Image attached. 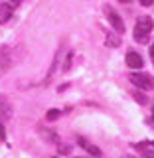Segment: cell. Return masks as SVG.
<instances>
[{
  "label": "cell",
  "instance_id": "6da1fadb",
  "mask_svg": "<svg viewBox=\"0 0 154 158\" xmlns=\"http://www.w3.org/2000/svg\"><path fill=\"white\" fill-rule=\"evenodd\" d=\"M152 18L150 16H140L136 20V24H135V32H132V36H135L136 42H140V44H144L148 42V38H150V32H152Z\"/></svg>",
  "mask_w": 154,
  "mask_h": 158
},
{
  "label": "cell",
  "instance_id": "7a4b0ae2",
  "mask_svg": "<svg viewBox=\"0 0 154 158\" xmlns=\"http://www.w3.org/2000/svg\"><path fill=\"white\" fill-rule=\"evenodd\" d=\"M128 79H131L132 85L140 87L142 91H150V89H154V77L148 75V73H138V71H132L131 75H128Z\"/></svg>",
  "mask_w": 154,
  "mask_h": 158
},
{
  "label": "cell",
  "instance_id": "3957f363",
  "mask_svg": "<svg viewBox=\"0 0 154 158\" xmlns=\"http://www.w3.org/2000/svg\"><path fill=\"white\" fill-rule=\"evenodd\" d=\"M105 14H107V20H109V24H111V28L115 30L117 34L125 32V22H123V18L119 16L115 10H111L109 6H105Z\"/></svg>",
  "mask_w": 154,
  "mask_h": 158
},
{
  "label": "cell",
  "instance_id": "277c9868",
  "mask_svg": "<svg viewBox=\"0 0 154 158\" xmlns=\"http://www.w3.org/2000/svg\"><path fill=\"white\" fill-rule=\"evenodd\" d=\"M125 63H127V67H131V69H140L142 65H144V59H142L140 53L128 52L127 57H125Z\"/></svg>",
  "mask_w": 154,
  "mask_h": 158
},
{
  "label": "cell",
  "instance_id": "5b68a950",
  "mask_svg": "<svg viewBox=\"0 0 154 158\" xmlns=\"http://www.w3.org/2000/svg\"><path fill=\"white\" fill-rule=\"evenodd\" d=\"M12 117V107H10L8 99L4 95H0V123L8 121V118Z\"/></svg>",
  "mask_w": 154,
  "mask_h": 158
},
{
  "label": "cell",
  "instance_id": "8992f818",
  "mask_svg": "<svg viewBox=\"0 0 154 158\" xmlns=\"http://www.w3.org/2000/svg\"><path fill=\"white\" fill-rule=\"evenodd\" d=\"M12 6H10V4L8 2H4V4H0V22H8V20L10 18H12Z\"/></svg>",
  "mask_w": 154,
  "mask_h": 158
},
{
  "label": "cell",
  "instance_id": "52a82bcc",
  "mask_svg": "<svg viewBox=\"0 0 154 158\" xmlns=\"http://www.w3.org/2000/svg\"><path fill=\"white\" fill-rule=\"evenodd\" d=\"M79 144H81L85 150L89 152V154H93V156H101V150H99L97 146H93V144H89V142L85 140V138H79Z\"/></svg>",
  "mask_w": 154,
  "mask_h": 158
},
{
  "label": "cell",
  "instance_id": "ba28073f",
  "mask_svg": "<svg viewBox=\"0 0 154 158\" xmlns=\"http://www.w3.org/2000/svg\"><path fill=\"white\" fill-rule=\"evenodd\" d=\"M40 135H42L44 138H46V140H48V138H49V140H52V142H59V138H57V135H53V132L52 131H44V128H40Z\"/></svg>",
  "mask_w": 154,
  "mask_h": 158
},
{
  "label": "cell",
  "instance_id": "9c48e42d",
  "mask_svg": "<svg viewBox=\"0 0 154 158\" xmlns=\"http://www.w3.org/2000/svg\"><path fill=\"white\" fill-rule=\"evenodd\" d=\"M59 115H61V111H57V109H49V111H48V121H56V118H59Z\"/></svg>",
  "mask_w": 154,
  "mask_h": 158
},
{
  "label": "cell",
  "instance_id": "30bf717a",
  "mask_svg": "<svg viewBox=\"0 0 154 158\" xmlns=\"http://www.w3.org/2000/svg\"><path fill=\"white\" fill-rule=\"evenodd\" d=\"M132 95H135V99H136L138 103H142V105H144V103L148 101V99H146V95H142V93H138V91H136V93H132Z\"/></svg>",
  "mask_w": 154,
  "mask_h": 158
},
{
  "label": "cell",
  "instance_id": "8fae6325",
  "mask_svg": "<svg viewBox=\"0 0 154 158\" xmlns=\"http://www.w3.org/2000/svg\"><path fill=\"white\" fill-rule=\"evenodd\" d=\"M71 57H73V53L69 52V53H67V59H65V65H63V71H67V69L71 67Z\"/></svg>",
  "mask_w": 154,
  "mask_h": 158
},
{
  "label": "cell",
  "instance_id": "7c38bea8",
  "mask_svg": "<svg viewBox=\"0 0 154 158\" xmlns=\"http://www.w3.org/2000/svg\"><path fill=\"white\" fill-rule=\"evenodd\" d=\"M142 154H144V158H154V150H146V148H144Z\"/></svg>",
  "mask_w": 154,
  "mask_h": 158
},
{
  "label": "cell",
  "instance_id": "4fadbf2b",
  "mask_svg": "<svg viewBox=\"0 0 154 158\" xmlns=\"http://www.w3.org/2000/svg\"><path fill=\"white\" fill-rule=\"evenodd\" d=\"M138 2H140L142 6H152V2H154V0H138Z\"/></svg>",
  "mask_w": 154,
  "mask_h": 158
},
{
  "label": "cell",
  "instance_id": "5bb4252c",
  "mask_svg": "<svg viewBox=\"0 0 154 158\" xmlns=\"http://www.w3.org/2000/svg\"><path fill=\"white\" fill-rule=\"evenodd\" d=\"M20 2H22V0H8V4H10V6H20Z\"/></svg>",
  "mask_w": 154,
  "mask_h": 158
},
{
  "label": "cell",
  "instance_id": "9a60e30c",
  "mask_svg": "<svg viewBox=\"0 0 154 158\" xmlns=\"http://www.w3.org/2000/svg\"><path fill=\"white\" fill-rule=\"evenodd\" d=\"M0 138H2V140L6 138V135H4V127H2V123H0Z\"/></svg>",
  "mask_w": 154,
  "mask_h": 158
},
{
  "label": "cell",
  "instance_id": "2e32d148",
  "mask_svg": "<svg viewBox=\"0 0 154 158\" xmlns=\"http://www.w3.org/2000/svg\"><path fill=\"white\" fill-rule=\"evenodd\" d=\"M117 2H121V4H131L132 0H117Z\"/></svg>",
  "mask_w": 154,
  "mask_h": 158
},
{
  "label": "cell",
  "instance_id": "e0dca14e",
  "mask_svg": "<svg viewBox=\"0 0 154 158\" xmlns=\"http://www.w3.org/2000/svg\"><path fill=\"white\" fill-rule=\"evenodd\" d=\"M150 57H152V63H154V46L150 48Z\"/></svg>",
  "mask_w": 154,
  "mask_h": 158
},
{
  "label": "cell",
  "instance_id": "ac0fdd59",
  "mask_svg": "<svg viewBox=\"0 0 154 158\" xmlns=\"http://www.w3.org/2000/svg\"><path fill=\"white\" fill-rule=\"evenodd\" d=\"M123 158H135V156H123Z\"/></svg>",
  "mask_w": 154,
  "mask_h": 158
},
{
  "label": "cell",
  "instance_id": "d6986e66",
  "mask_svg": "<svg viewBox=\"0 0 154 158\" xmlns=\"http://www.w3.org/2000/svg\"><path fill=\"white\" fill-rule=\"evenodd\" d=\"M152 123H154V115H152Z\"/></svg>",
  "mask_w": 154,
  "mask_h": 158
}]
</instances>
